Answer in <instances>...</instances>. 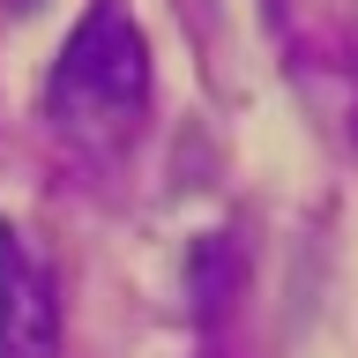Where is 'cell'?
Returning a JSON list of instances; mask_svg holds the SVG:
<instances>
[{
	"mask_svg": "<svg viewBox=\"0 0 358 358\" xmlns=\"http://www.w3.org/2000/svg\"><path fill=\"white\" fill-rule=\"evenodd\" d=\"M45 120L75 150H127L150 120V38L127 0H90L45 75Z\"/></svg>",
	"mask_w": 358,
	"mask_h": 358,
	"instance_id": "obj_1",
	"label": "cell"
},
{
	"mask_svg": "<svg viewBox=\"0 0 358 358\" xmlns=\"http://www.w3.org/2000/svg\"><path fill=\"white\" fill-rule=\"evenodd\" d=\"M0 358H60V276L22 224H0Z\"/></svg>",
	"mask_w": 358,
	"mask_h": 358,
	"instance_id": "obj_2",
	"label": "cell"
},
{
	"mask_svg": "<svg viewBox=\"0 0 358 358\" xmlns=\"http://www.w3.org/2000/svg\"><path fill=\"white\" fill-rule=\"evenodd\" d=\"M239 276H246V262H239V246H231V231H209V239L187 254V299H194L201 321H217V313L231 306Z\"/></svg>",
	"mask_w": 358,
	"mask_h": 358,
	"instance_id": "obj_3",
	"label": "cell"
},
{
	"mask_svg": "<svg viewBox=\"0 0 358 358\" xmlns=\"http://www.w3.org/2000/svg\"><path fill=\"white\" fill-rule=\"evenodd\" d=\"M0 8H8V15H30V8H38V0H0Z\"/></svg>",
	"mask_w": 358,
	"mask_h": 358,
	"instance_id": "obj_4",
	"label": "cell"
}]
</instances>
